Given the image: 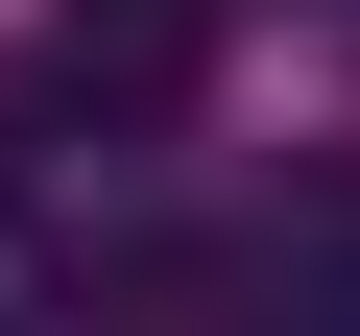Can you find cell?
Wrapping results in <instances>:
<instances>
[{"label": "cell", "instance_id": "obj_1", "mask_svg": "<svg viewBox=\"0 0 360 336\" xmlns=\"http://www.w3.org/2000/svg\"><path fill=\"white\" fill-rule=\"evenodd\" d=\"M49 72H72V120H193L217 0H72V25H49Z\"/></svg>", "mask_w": 360, "mask_h": 336}]
</instances>
